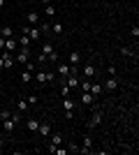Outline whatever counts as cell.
Instances as JSON below:
<instances>
[{
	"instance_id": "obj_41",
	"label": "cell",
	"mask_w": 139,
	"mask_h": 155,
	"mask_svg": "<svg viewBox=\"0 0 139 155\" xmlns=\"http://www.w3.org/2000/svg\"><path fill=\"white\" fill-rule=\"evenodd\" d=\"M26 2H35V0H26Z\"/></svg>"
},
{
	"instance_id": "obj_40",
	"label": "cell",
	"mask_w": 139,
	"mask_h": 155,
	"mask_svg": "<svg viewBox=\"0 0 139 155\" xmlns=\"http://www.w3.org/2000/svg\"><path fill=\"white\" fill-rule=\"evenodd\" d=\"M0 26H2V16H0Z\"/></svg>"
},
{
	"instance_id": "obj_25",
	"label": "cell",
	"mask_w": 139,
	"mask_h": 155,
	"mask_svg": "<svg viewBox=\"0 0 139 155\" xmlns=\"http://www.w3.org/2000/svg\"><path fill=\"white\" fill-rule=\"evenodd\" d=\"M30 81H33V72H23V74H21V84H30Z\"/></svg>"
},
{
	"instance_id": "obj_31",
	"label": "cell",
	"mask_w": 139,
	"mask_h": 155,
	"mask_svg": "<svg viewBox=\"0 0 139 155\" xmlns=\"http://www.w3.org/2000/svg\"><path fill=\"white\" fill-rule=\"evenodd\" d=\"M107 72H109V77H116V67H114V65H109V67H107Z\"/></svg>"
},
{
	"instance_id": "obj_32",
	"label": "cell",
	"mask_w": 139,
	"mask_h": 155,
	"mask_svg": "<svg viewBox=\"0 0 139 155\" xmlns=\"http://www.w3.org/2000/svg\"><path fill=\"white\" fill-rule=\"evenodd\" d=\"M28 104H30V107H33V104H37V95H30V97H28Z\"/></svg>"
},
{
	"instance_id": "obj_11",
	"label": "cell",
	"mask_w": 139,
	"mask_h": 155,
	"mask_svg": "<svg viewBox=\"0 0 139 155\" xmlns=\"http://www.w3.org/2000/svg\"><path fill=\"white\" fill-rule=\"evenodd\" d=\"M16 42H19V49H30V42H33V39L28 37V35H21Z\"/></svg>"
},
{
	"instance_id": "obj_17",
	"label": "cell",
	"mask_w": 139,
	"mask_h": 155,
	"mask_svg": "<svg viewBox=\"0 0 139 155\" xmlns=\"http://www.w3.org/2000/svg\"><path fill=\"white\" fill-rule=\"evenodd\" d=\"M93 102H95V95H93V93H84V95H81V104H86V107H91Z\"/></svg>"
},
{
	"instance_id": "obj_22",
	"label": "cell",
	"mask_w": 139,
	"mask_h": 155,
	"mask_svg": "<svg viewBox=\"0 0 139 155\" xmlns=\"http://www.w3.org/2000/svg\"><path fill=\"white\" fill-rule=\"evenodd\" d=\"M49 137H51L53 146H60V143H63V134H60V132H53V134H49Z\"/></svg>"
},
{
	"instance_id": "obj_2",
	"label": "cell",
	"mask_w": 139,
	"mask_h": 155,
	"mask_svg": "<svg viewBox=\"0 0 139 155\" xmlns=\"http://www.w3.org/2000/svg\"><path fill=\"white\" fill-rule=\"evenodd\" d=\"M91 148H93V134L88 132V134H84V141H81L79 153H91Z\"/></svg>"
},
{
	"instance_id": "obj_26",
	"label": "cell",
	"mask_w": 139,
	"mask_h": 155,
	"mask_svg": "<svg viewBox=\"0 0 139 155\" xmlns=\"http://www.w3.org/2000/svg\"><path fill=\"white\" fill-rule=\"evenodd\" d=\"M58 51H53V53H49V56H46V60H51V63H58Z\"/></svg>"
},
{
	"instance_id": "obj_3",
	"label": "cell",
	"mask_w": 139,
	"mask_h": 155,
	"mask_svg": "<svg viewBox=\"0 0 139 155\" xmlns=\"http://www.w3.org/2000/svg\"><path fill=\"white\" fill-rule=\"evenodd\" d=\"M74 107H77V104H74L70 97H63V109H65V116H67V118L74 116Z\"/></svg>"
},
{
	"instance_id": "obj_28",
	"label": "cell",
	"mask_w": 139,
	"mask_h": 155,
	"mask_svg": "<svg viewBox=\"0 0 139 155\" xmlns=\"http://www.w3.org/2000/svg\"><path fill=\"white\" fill-rule=\"evenodd\" d=\"M60 95H63V97H70V86H63V88H60Z\"/></svg>"
},
{
	"instance_id": "obj_33",
	"label": "cell",
	"mask_w": 139,
	"mask_h": 155,
	"mask_svg": "<svg viewBox=\"0 0 139 155\" xmlns=\"http://www.w3.org/2000/svg\"><path fill=\"white\" fill-rule=\"evenodd\" d=\"M53 153H56V155H65L67 148H58V146H56V150H53Z\"/></svg>"
},
{
	"instance_id": "obj_16",
	"label": "cell",
	"mask_w": 139,
	"mask_h": 155,
	"mask_svg": "<svg viewBox=\"0 0 139 155\" xmlns=\"http://www.w3.org/2000/svg\"><path fill=\"white\" fill-rule=\"evenodd\" d=\"M0 35H2V37H14V28L12 26H0Z\"/></svg>"
},
{
	"instance_id": "obj_34",
	"label": "cell",
	"mask_w": 139,
	"mask_h": 155,
	"mask_svg": "<svg viewBox=\"0 0 139 155\" xmlns=\"http://www.w3.org/2000/svg\"><path fill=\"white\" fill-rule=\"evenodd\" d=\"M121 53H123V56H134V53L130 51V49H125V46H123V49H121Z\"/></svg>"
},
{
	"instance_id": "obj_8",
	"label": "cell",
	"mask_w": 139,
	"mask_h": 155,
	"mask_svg": "<svg viewBox=\"0 0 139 155\" xmlns=\"http://www.w3.org/2000/svg\"><path fill=\"white\" fill-rule=\"evenodd\" d=\"M0 123H2V130H5V132H12V130L16 127V120H14L12 116H9V118H5V120H0Z\"/></svg>"
},
{
	"instance_id": "obj_29",
	"label": "cell",
	"mask_w": 139,
	"mask_h": 155,
	"mask_svg": "<svg viewBox=\"0 0 139 155\" xmlns=\"http://www.w3.org/2000/svg\"><path fill=\"white\" fill-rule=\"evenodd\" d=\"M67 153H79V146H77V143H70V146H67Z\"/></svg>"
},
{
	"instance_id": "obj_9",
	"label": "cell",
	"mask_w": 139,
	"mask_h": 155,
	"mask_svg": "<svg viewBox=\"0 0 139 155\" xmlns=\"http://www.w3.org/2000/svg\"><path fill=\"white\" fill-rule=\"evenodd\" d=\"M102 88H107V91H116V88H118V79L116 77H109L104 81V86H102Z\"/></svg>"
},
{
	"instance_id": "obj_36",
	"label": "cell",
	"mask_w": 139,
	"mask_h": 155,
	"mask_svg": "<svg viewBox=\"0 0 139 155\" xmlns=\"http://www.w3.org/2000/svg\"><path fill=\"white\" fill-rule=\"evenodd\" d=\"M2 49H5V37L0 35V51H2Z\"/></svg>"
},
{
	"instance_id": "obj_1",
	"label": "cell",
	"mask_w": 139,
	"mask_h": 155,
	"mask_svg": "<svg viewBox=\"0 0 139 155\" xmlns=\"http://www.w3.org/2000/svg\"><path fill=\"white\" fill-rule=\"evenodd\" d=\"M28 58H30V49H19V53H14V60L19 65H26Z\"/></svg>"
},
{
	"instance_id": "obj_42",
	"label": "cell",
	"mask_w": 139,
	"mask_h": 155,
	"mask_svg": "<svg viewBox=\"0 0 139 155\" xmlns=\"http://www.w3.org/2000/svg\"><path fill=\"white\" fill-rule=\"evenodd\" d=\"M0 132H2V123H0Z\"/></svg>"
},
{
	"instance_id": "obj_23",
	"label": "cell",
	"mask_w": 139,
	"mask_h": 155,
	"mask_svg": "<svg viewBox=\"0 0 139 155\" xmlns=\"http://www.w3.org/2000/svg\"><path fill=\"white\" fill-rule=\"evenodd\" d=\"M16 109H19V111H28V109H30L28 100H19V102H16Z\"/></svg>"
},
{
	"instance_id": "obj_14",
	"label": "cell",
	"mask_w": 139,
	"mask_h": 155,
	"mask_svg": "<svg viewBox=\"0 0 139 155\" xmlns=\"http://www.w3.org/2000/svg\"><path fill=\"white\" fill-rule=\"evenodd\" d=\"M37 127H40V120H35V118H28V120H26V130L37 132Z\"/></svg>"
},
{
	"instance_id": "obj_12",
	"label": "cell",
	"mask_w": 139,
	"mask_h": 155,
	"mask_svg": "<svg viewBox=\"0 0 139 155\" xmlns=\"http://www.w3.org/2000/svg\"><path fill=\"white\" fill-rule=\"evenodd\" d=\"M102 123V111H95L91 116V123H88V127H95V125H100Z\"/></svg>"
},
{
	"instance_id": "obj_43",
	"label": "cell",
	"mask_w": 139,
	"mask_h": 155,
	"mask_svg": "<svg viewBox=\"0 0 139 155\" xmlns=\"http://www.w3.org/2000/svg\"><path fill=\"white\" fill-rule=\"evenodd\" d=\"M5 2H7V0H5Z\"/></svg>"
},
{
	"instance_id": "obj_21",
	"label": "cell",
	"mask_w": 139,
	"mask_h": 155,
	"mask_svg": "<svg viewBox=\"0 0 139 155\" xmlns=\"http://www.w3.org/2000/svg\"><path fill=\"white\" fill-rule=\"evenodd\" d=\"M102 91H104V88H102V84H91V88H88V93H93L95 97H98Z\"/></svg>"
},
{
	"instance_id": "obj_27",
	"label": "cell",
	"mask_w": 139,
	"mask_h": 155,
	"mask_svg": "<svg viewBox=\"0 0 139 155\" xmlns=\"http://www.w3.org/2000/svg\"><path fill=\"white\" fill-rule=\"evenodd\" d=\"M26 70H28V72H33V74H35V72H37V65L28 60V63H26Z\"/></svg>"
},
{
	"instance_id": "obj_19",
	"label": "cell",
	"mask_w": 139,
	"mask_h": 155,
	"mask_svg": "<svg viewBox=\"0 0 139 155\" xmlns=\"http://www.w3.org/2000/svg\"><path fill=\"white\" fill-rule=\"evenodd\" d=\"M67 86H70V88H77V86H79V77H77V74H70V77H67V81H65Z\"/></svg>"
},
{
	"instance_id": "obj_4",
	"label": "cell",
	"mask_w": 139,
	"mask_h": 155,
	"mask_svg": "<svg viewBox=\"0 0 139 155\" xmlns=\"http://www.w3.org/2000/svg\"><path fill=\"white\" fill-rule=\"evenodd\" d=\"M40 19H42L40 12H28V14H26V23H28V26H37V23H40Z\"/></svg>"
},
{
	"instance_id": "obj_24",
	"label": "cell",
	"mask_w": 139,
	"mask_h": 155,
	"mask_svg": "<svg viewBox=\"0 0 139 155\" xmlns=\"http://www.w3.org/2000/svg\"><path fill=\"white\" fill-rule=\"evenodd\" d=\"M51 32L60 35V32H63V23H58V21H51Z\"/></svg>"
},
{
	"instance_id": "obj_18",
	"label": "cell",
	"mask_w": 139,
	"mask_h": 155,
	"mask_svg": "<svg viewBox=\"0 0 139 155\" xmlns=\"http://www.w3.org/2000/svg\"><path fill=\"white\" fill-rule=\"evenodd\" d=\"M37 132H40L42 137H49V134H51V125H49V123H40V127H37Z\"/></svg>"
},
{
	"instance_id": "obj_20",
	"label": "cell",
	"mask_w": 139,
	"mask_h": 155,
	"mask_svg": "<svg viewBox=\"0 0 139 155\" xmlns=\"http://www.w3.org/2000/svg\"><path fill=\"white\" fill-rule=\"evenodd\" d=\"M79 60H81L79 51H72V53H70V58H67V63H70V65H79Z\"/></svg>"
},
{
	"instance_id": "obj_13",
	"label": "cell",
	"mask_w": 139,
	"mask_h": 155,
	"mask_svg": "<svg viewBox=\"0 0 139 155\" xmlns=\"http://www.w3.org/2000/svg\"><path fill=\"white\" fill-rule=\"evenodd\" d=\"M44 16H46V19H51V16H56V5H53V2L44 5Z\"/></svg>"
},
{
	"instance_id": "obj_30",
	"label": "cell",
	"mask_w": 139,
	"mask_h": 155,
	"mask_svg": "<svg viewBox=\"0 0 139 155\" xmlns=\"http://www.w3.org/2000/svg\"><path fill=\"white\" fill-rule=\"evenodd\" d=\"M9 116H12V111H7V109L0 111V120H5V118H9Z\"/></svg>"
},
{
	"instance_id": "obj_38",
	"label": "cell",
	"mask_w": 139,
	"mask_h": 155,
	"mask_svg": "<svg viewBox=\"0 0 139 155\" xmlns=\"http://www.w3.org/2000/svg\"><path fill=\"white\" fill-rule=\"evenodd\" d=\"M40 2H42V5H49V2H51V0H40Z\"/></svg>"
},
{
	"instance_id": "obj_39",
	"label": "cell",
	"mask_w": 139,
	"mask_h": 155,
	"mask_svg": "<svg viewBox=\"0 0 139 155\" xmlns=\"http://www.w3.org/2000/svg\"><path fill=\"white\" fill-rule=\"evenodd\" d=\"M2 5H5V0H0V7H2Z\"/></svg>"
},
{
	"instance_id": "obj_6",
	"label": "cell",
	"mask_w": 139,
	"mask_h": 155,
	"mask_svg": "<svg viewBox=\"0 0 139 155\" xmlns=\"http://www.w3.org/2000/svg\"><path fill=\"white\" fill-rule=\"evenodd\" d=\"M16 49H19V42H16V39H14V37H7V39H5V51L14 53V51H16Z\"/></svg>"
},
{
	"instance_id": "obj_15",
	"label": "cell",
	"mask_w": 139,
	"mask_h": 155,
	"mask_svg": "<svg viewBox=\"0 0 139 155\" xmlns=\"http://www.w3.org/2000/svg\"><path fill=\"white\" fill-rule=\"evenodd\" d=\"M53 51H56V46H53L51 44V42H44V44H42V56H49V53H53Z\"/></svg>"
},
{
	"instance_id": "obj_5",
	"label": "cell",
	"mask_w": 139,
	"mask_h": 155,
	"mask_svg": "<svg viewBox=\"0 0 139 155\" xmlns=\"http://www.w3.org/2000/svg\"><path fill=\"white\" fill-rule=\"evenodd\" d=\"M58 74L60 77H70V74H72V65L70 63H58Z\"/></svg>"
},
{
	"instance_id": "obj_10",
	"label": "cell",
	"mask_w": 139,
	"mask_h": 155,
	"mask_svg": "<svg viewBox=\"0 0 139 155\" xmlns=\"http://www.w3.org/2000/svg\"><path fill=\"white\" fill-rule=\"evenodd\" d=\"M95 74H98V70H95V65H93V63H88L86 67H84V77H86V79H93Z\"/></svg>"
},
{
	"instance_id": "obj_37",
	"label": "cell",
	"mask_w": 139,
	"mask_h": 155,
	"mask_svg": "<svg viewBox=\"0 0 139 155\" xmlns=\"http://www.w3.org/2000/svg\"><path fill=\"white\" fill-rule=\"evenodd\" d=\"M2 67H5V63H2V56H0V70H2Z\"/></svg>"
},
{
	"instance_id": "obj_7",
	"label": "cell",
	"mask_w": 139,
	"mask_h": 155,
	"mask_svg": "<svg viewBox=\"0 0 139 155\" xmlns=\"http://www.w3.org/2000/svg\"><path fill=\"white\" fill-rule=\"evenodd\" d=\"M33 81H37V84H49V72L40 70L37 74H33Z\"/></svg>"
},
{
	"instance_id": "obj_35",
	"label": "cell",
	"mask_w": 139,
	"mask_h": 155,
	"mask_svg": "<svg viewBox=\"0 0 139 155\" xmlns=\"http://www.w3.org/2000/svg\"><path fill=\"white\" fill-rule=\"evenodd\" d=\"M37 63L44 65V63H46V56H42V53H40V56H37Z\"/></svg>"
}]
</instances>
